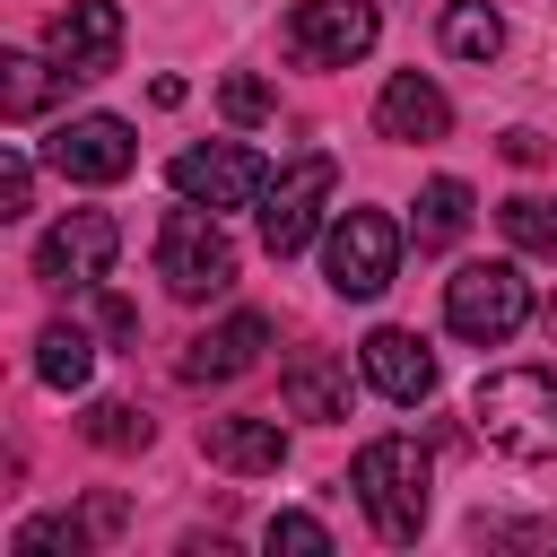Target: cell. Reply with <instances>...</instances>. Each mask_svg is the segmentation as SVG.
Instances as JSON below:
<instances>
[{"label":"cell","instance_id":"22","mask_svg":"<svg viewBox=\"0 0 557 557\" xmlns=\"http://www.w3.org/2000/svg\"><path fill=\"white\" fill-rule=\"evenodd\" d=\"M87 540H104V531H96V513H35V522H17V540H9V548H17V557H52V548H70V557H78Z\"/></svg>","mask_w":557,"mask_h":557},{"label":"cell","instance_id":"16","mask_svg":"<svg viewBox=\"0 0 557 557\" xmlns=\"http://www.w3.org/2000/svg\"><path fill=\"white\" fill-rule=\"evenodd\" d=\"M278 400H287V418L331 426V418H348V366H339L331 348H296L287 374H278Z\"/></svg>","mask_w":557,"mask_h":557},{"label":"cell","instance_id":"17","mask_svg":"<svg viewBox=\"0 0 557 557\" xmlns=\"http://www.w3.org/2000/svg\"><path fill=\"white\" fill-rule=\"evenodd\" d=\"M409 235H418V252L461 244V235H470V183H461V174H435V183L418 191V209H409Z\"/></svg>","mask_w":557,"mask_h":557},{"label":"cell","instance_id":"9","mask_svg":"<svg viewBox=\"0 0 557 557\" xmlns=\"http://www.w3.org/2000/svg\"><path fill=\"white\" fill-rule=\"evenodd\" d=\"M174 191L200 200V209H252L270 191V165L244 139H209V148H183L174 157Z\"/></svg>","mask_w":557,"mask_h":557},{"label":"cell","instance_id":"18","mask_svg":"<svg viewBox=\"0 0 557 557\" xmlns=\"http://www.w3.org/2000/svg\"><path fill=\"white\" fill-rule=\"evenodd\" d=\"M52 87H70V78L52 70V52H0V113H9V122H35V113L52 104Z\"/></svg>","mask_w":557,"mask_h":557},{"label":"cell","instance_id":"7","mask_svg":"<svg viewBox=\"0 0 557 557\" xmlns=\"http://www.w3.org/2000/svg\"><path fill=\"white\" fill-rule=\"evenodd\" d=\"M331 183H339V165L313 148V157H296L287 174H270V191H261V244L287 261V252H305L313 235H322V209H331Z\"/></svg>","mask_w":557,"mask_h":557},{"label":"cell","instance_id":"5","mask_svg":"<svg viewBox=\"0 0 557 557\" xmlns=\"http://www.w3.org/2000/svg\"><path fill=\"white\" fill-rule=\"evenodd\" d=\"M392 270H400V226H392L383 209H339L331 235H322V278H331V296L374 305V296L392 287Z\"/></svg>","mask_w":557,"mask_h":557},{"label":"cell","instance_id":"13","mask_svg":"<svg viewBox=\"0 0 557 557\" xmlns=\"http://www.w3.org/2000/svg\"><path fill=\"white\" fill-rule=\"evenodd\" d=\"M261 348H270V322L261 313H226L218 331H200L183 348V383H235V374L261 366Z\"/></svg>","mask_w":557,"mask_h":557},{"label":"cell","instance_id":"20","mask_svg":"<svg viewBox=\"0 0 557 557\" xmlns=\"http://www.w3.org/2000/svg\"><path fill=\"white\" fill-rule=\"evenodd\" d=\"M435 35H444L453 61H496V52H505V17H496L487 0H453V9L435 17Z\"/></svg>","mask_w":557,"mask_h":557},{"label":"cell","instance_id":"2","mask_svg":"<svg viewBox=\"0 0 557 557\" xmlns=\"http://www.w3.org/2000/svg\"><path fill=\"white\" fill-rule=\"evenodd\" d=\"M348 487H357L374 540L400 548V540L426 531V444H409V435H374V444L348 461Z\"/></svg>","mask_w":557,"mask_h":557},{"label":"cell","instance_id":"23","mask_svg":"<svg viewBox=\"0 0 557 557\" xmlns=\"http://www.w3.org/2000/svg\"><path fill=\"white\" fill-rule=\"evenodd\" d=\"M87 444H104V453H139V444H148V418H139L131 400H96V409H87Z\"/></svg>","mask_w":557,"mask_h":557},{"label":"cell","instance_id":"29","mask_svg":"<svg viewBox=\"0 0 557 557\" xmlns=\"http://www.w3.org/2000/svg\"><path fill=\"white\" fill-rule=\"evenodd\" d=\"M548 331H557V305H548Z\"/></svg>","mask_w":557,"mask_h":557},{"label":"cell","instance_id":"3","mask_svg":"<svg viewBox=\"0 0 557 557\" xmlns=\"http://www.w3.org/2000/svg\"><path fill=\"white\" fill-rule=\"evenodd\" d=\"M157 278H165L183 305H209V296L235 287V244H226L218 209H200V200L165 209V226H157Z\"/></svg>","mask_w":557,"mask_h":557},{"label":"cell","instance_id":"19","mask_svg":"<svg viewBox=\"0 0 557 557\" xmlns=\"http://www.w3.org/2000/svg\"><path fill=\"white\" fill-rule=\"evenodd\" d=\"M35 374H44L52 392H87V374H96V339H87L78 322H44V339H35Z\"/></svg>","mask_w":557,"mask_h":557},{"label":"cell","instance_id":"27","mask_svg":"<svg viewBox=\"0 0 557 557\" xmlns=\"http://www.w3.org/2000/svg\"><path fill=\"white\" fill-rule=\"evenodd\" d=\"M96 322H104V339H139V313L122 296H96Z\"/></svg>","mask_w":557,"mask_h":557},{"label":"cell","instance_id":"25","mask_svg":"<svg viewBox=\"0 0 557 557\" xmlns=\"http://www.w3.org/2000/svg\"><path fill=\"white\" fill-rule=\"evenodd\" d=\"M270 548H305V557H322L331 548V531L313 522V513H270V531H261Z\"/></svg>","mask_w":557,"mask_h":557},{"label":"cell","instance_id":"10","mask_svg":"<svg viewBox=\"0 0 557 557\" xmlns=\"http://www.w3.org/2000/svg\"><path fill=\"white\" fill-rule=\"evenodd\" d=\"M44 157H52V174H70V183H122V174L139 165V139H131L122 113H78V122H61V131L44 139Z\"/></svg>","mask_w":557,"mask_h":557},{"label":"cell","instance_id":"11","mask_svg":"<svg viewBox=\"0 0 557 557\" xmlns=\"http://www.w3.org/2000/svg\"><path fill=\"white\" fill-rule=\"evenodd\" d=\"M44 52L61 78H104L122 61V0H70L44 26Z\"/></svg>","mask_w":557,"mask_h":557},{"label":"cell","instance_id":"6","mask_svg":"<svg viewBox=\"0 0 557 557\" xmlns=\"http://www.w3.org/2000/svg\"><path fill=\"white\" fill-rule=\"evenodd\" d=\"M374 35H383L374 0H296L278 44H287V61H296V70H348V61H366V52H374Z\"/></svg>","mask_w":557,"mask_h":557},{"label":"cell","instance_id":"12","mask_svg":"<svg viewBox=\"0 0 557 557\" xmlns=\"http://www.w3.org/2000/svg\"><path fill=\"white\" fill-rule=\"evenodd\" d=\"M357 366H366V383L383 392V400H400V409H418L426 392H435V357H426V339L418 331H366V348H357Z\"/></svg>","mask_w":557,"mask_h":557},{"label":"cell","instance_id":"4","mask_svg":"<svg viewBox=\"0 0 557 557\" xmlns=\"http://www.w3.org/2000/svg\"><path fill=\"white\" fill-rule=\"evenodd\" d=\"M444 322H453L461 339H479V348H505V339L531 322V278H522L513 261H461V270L444 278Z\"/></svg>","mask_w":557,"mask_h":557},{"label":"cell","instance_id":"8","mask_svg":"<svg viewBox=\"0 0 557 557\" xmlns=\"http://www.w3.org/2000/svg\"><path fill=\"white\" fill-rule=\"evenodd\" d=\"M113 252H122V226H113L104 209H70L61 226H44V244H35V278H44V287H104Z\"/></svg>","mask_w":557,"mask_h":557},{"label":"cell","instance_id":"14","mask_svg":"<svg viewBox=\"0 0 557 557\" xmlns=\"http://www.w3.org/2000/svg\"><path fill=\"white\" fill-rule=\"evenodd\" d=\"M374 131H383V139H444V131H453V104H444V87H435L426 70H400V78H383V96H374Z\"/></svg>","mask_w":557,"mask_h":557},{"label":"cell","instance_id":"21","mask_svg":"<svg viewBox=\"0 0 557 557\" xmlns=\"http://www.w3.org/2000/svg\"><path fill=\"white\" fill-rule=\"evenodd\" d=\"M496 226H505V244H513V252H531V261H557V200H540V191H513V200L496 209Z\"/></svg>","mask_w":557,"mask_h":557},{"label":"cell","instance_id":"28","mask_svg":"<svg viewBox=\"0 0 557 557\" xmlns=\"http://www.w3.org/2000/svg\"><path fill=\"white\" fill-rule=\"evenodd\" d=\"M540 157H548L540 131H505V165H540Z\"/></svg>","mask_w":557,"mask_h":557},{"label":"cell","instance_id":"26","mask_svg":"<svg viewBox=\"0 0 557 557\" xmlns=\"http://www.w3.org/2000/svg\"><path fill=\"white\" fill-rule=\"evenodd\" d=\"M26 200H35V165H26V148H9L0 157V218H17Z\"/></svg>","mask_w":557,"mask_h":557},{"label":"cell","instance_id":"1","mask_svg":"<svg viewBox=\"0 0 557 557\" xmlns=\"http://www.w3.org/2000/svg\"><path fill=\"white\" fill-rule=\"evenodd\" d=\"M470 426L479 444H496L505 461H548L557 453V374L540 366H496L470 392Z\"/></svg>","mask_w":557,"mask_h":557},{"label":"cell","instance_id":"15","mask_svg":"<svg viewBox=\"0 0 557 557\" xmlns=\"http://www.w3.org/2000/svg\"><path fill=\"white\" fill-rule=\"evenodd\" d=\"M200 453L235 479H270L287 461V435H278V418H200Z\"/></svg>","mask_w":557,"mask_h":557},{"label":"cell","instance_id":"24","mask_svg":"<svg viewBox=\"0 0 557 557\" xmlns=\"http://www.w3.org/2000/svg\"><path fill=\"white\" fill-rule=\"evenodd\" d=\"M218 104H226V122H244V131H252V122H270V113H278V96H270V87H261V78H226V87H218Z\"/></svg>","mask_w":557,"mask_h":557}]
</instances>
